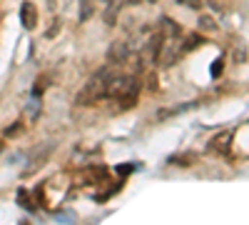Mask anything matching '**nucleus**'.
I'll return each mask as SVG.
<instances>
[{
    "label": "nucleus",
    "mask_w": 249,
    "mask_h": 225,
    "mask_svg": "<svg viewBox=\"0 0 249 225\" xmlns=\"http://www.w3.org/2000/svg\"><path fill=\"white\" fill-rule=\"evenodd\" d=\"M140 95V80L135 75H117V78H110L107 83V95L110 100H115V103L124 110V108H132L135 100Z\"/></svg>",
    "instance_id": "obj_1"
},
{
    "label": "nucleus",
    "mask_w": 249,
    "mask_h": 225,
    "mask_svg": "<svg viewBox=\"0 0 249 225\" xmlns=\"http://www.w3.org/2000/svg\"><path fill=\"white\" fill-rule=\"evenodd\" d=\"M107 83H110L107 70L95 73L88 83H85V88L77 93L75 103H77V105H92V103H97V100H102V98L107 95Z\"/></svg>",
    "instance_id": "obj_2"
},
{
    "label": "nucleus",
    "mask_w": 249,
    "mask_h": 225,
    "mask_svg": "<svg viewBox=\"0 0 249 225\" xmlns=\"http://www.w3.org/2000/svg\"><path fill=\"white\" fill-rule=\"evenodd\" d=\"M127 55H130V45L124 43V40H115V43H110V48H107V63L120 65V63L127 60Z\"/></svg>",
    "instance_id": "obj_3"
},
{
    "label": "nucleus",
    "mask_w": 249,
    "mask_h": 225,
    "mask_svg": "<svg viewBox=\"0 0 249 225\" xmlns=\"http://www.w3.org/2000/svg\"><path fill=\"white\" fill-rule=\"evenodd\" d=\"M20 23H23L25 30H33L37 25V8L33 0H25L23 5H20Z\"/></svg>",
    "instance_id": "obj_4"
},
{
    "label": "nucleus",
    "mask_w": 249,
    "mask_h": 225,
    "mask_svg": "<svg viewBox=\"0 0 249 225\" xmlns=\"http://www.w3.org/2000/svg\"><path fill=\"white\" fill-rule=\"evenodd\" d=\"M18 203L23 205L25 210H35V205H33V200H30V195H28V190H18Z\"/></svg>",
    "instance_id": "obj_5"
},
{
    "label": "nucleus",
    "mask_w": 249,
    "mask_h": 225,
    "mask_svg": "<svg viewBox=\"0 0 249 225\" xmlns=\"http://www.w3.org/2000/svg\"><path fill=\"white\" fill-rule=\"evenodd\" d=\"M199 28H202L204 33H214V30H217V25H214V18H210V15H202V18H199Z\"/></svg>",
    "instance_id": "obj_6"
},
{
    "label": "nucleus",
    "mask_w": 249,
    "mask_h": 225,
    "mask_svg": "<svg viewBox=\"0 0 249 225\" xmlns=\"http://www.w3.org/2000/svg\"><path fill=\"white\" fill-rule=\"evenodd\" d=\"M160 28H162L164 33H167V35H177V25L172 23L170 18H162V23H160Z\"/></svg>",
    "instance_id": "obj_7"
},
{
    "label": "nucleus",
    "mask_w": 249,
    "mask_h": 225,
    "mask_svg": "<svg viewBox=\"0 0 249 225\" xmlns=\"http://www.w3.org/2000/svg\"><path fill=\"white\" fill-rule=\"evenodd\" d=\"M197 45H202V38H199V35H190V38H187V43H184V48H182V53H184V50H192V48H197Z\"/></svg>",
    "instance_id": "obj_8"
},
{
    "label": "nucleus",
    "mask_w": 249,
    "mask_h": 225,
    "mask_svg": "<svg viewBox=\"0 0 249 225\" xmlns=\"http://www.w3.org/2000/svg\"><path fill=\"white\" fill-rule=\"evenodd\" d=\"M28 113H30V118H37V113H40V103H37V98H35V95H33L30 105H28Z\"/></svg>",
    "instance_id": "obj_9"
},
{
    "label": "nucleus",
    "mask_w": 249,
    "mask_h": 225,
    "mask_svg": "<svg viewBox=\"0 0 249 225\" xmlns=\"http://www.w3.org/2000/svg\"><path fill=\"white\" fill-rule=\"evenodd\" d=\"M184 8H192V10H199L202 8V0H179Z\"/></svg>",
    "instance_id": "obj_10"
},
{
    "label": "nucleus",
    "mask_w": 249,
    "mask_h": 225,
    "mask_svg": "<svg viewBox=\"0 0 249 225\" xmlns=\"http://www.w3.org/2000/svg\"><path fill=\"white\" fill-rule=\"evenodd\" d=\"M222 68H224V65H222V58H217L214 65H212V78H217V75L222 73Z\"/></svg>",
    "instance_id": "obj_11"
},
{
    "label": "nucleus",
    "mask_w": 249,
    "mask_h": 225,
    "mask_svg": "<svg viewBox=\"0 0 249 225\" xmlns=\"http://www.w3.org/2000/svg\"><path fill=\"white\" fill-rule=\"evenodd\" d=\"M0 153H3V140H0Z\"/></svg>",
    "instance_id": "obj_12"
},
{
    "label": "nucleus",
    "mask_w": 249,
    "mask_h": 225,
    "mask_svg": "<svg viewBox=\"0 0 249 225\" xmlns=\"http://www.w3.org/2000/svg\"><path fill=\"white\" fill-rule=\"evenodd\" d=\"M152 3H155V0H152Z\"/></svg>",
    "instance_id": "obj_13"
}]
</instances>
